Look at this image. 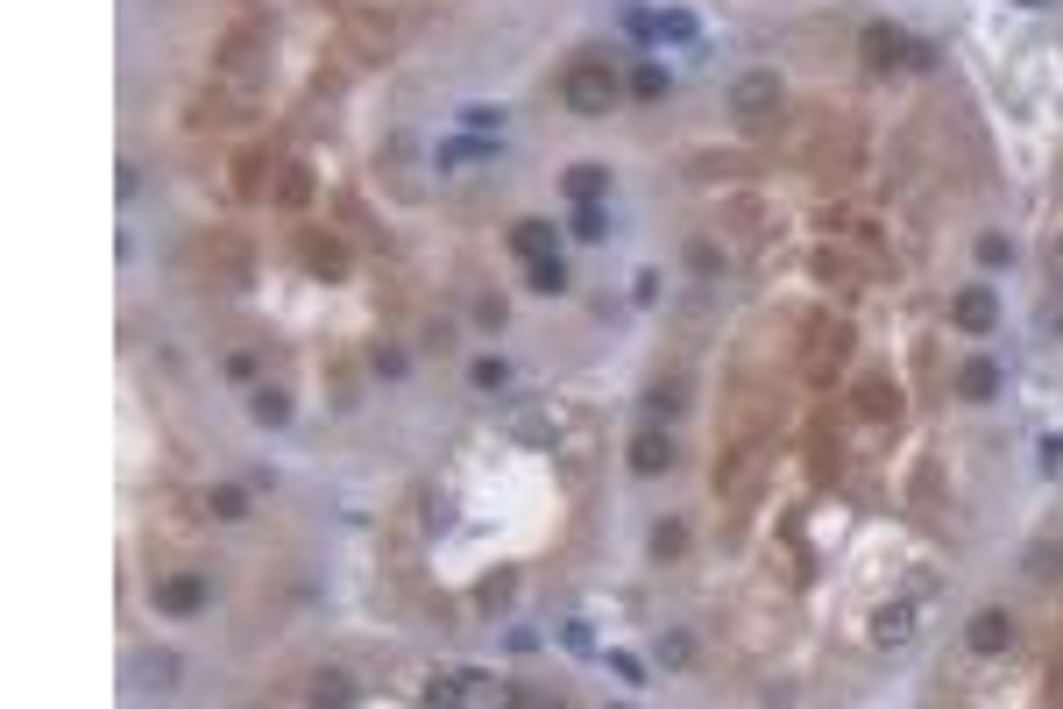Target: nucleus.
<instances>
[{
  "instance_id": "7",
  "label": "nucleus",
  "mask_w": 1063,
  "mask_h": 709,
  "mask_svg": "<svg viewBox=\"0 0 1063 709\" xmlns=\"http://www.w3.org/2000/svg\"><path fill=\"white\" fill-rule=\"evenodd\" d=\"M631 468H638V476H667V468H674V440L667 433H638L631 440Z\"/></svg>"
},
{
  "instance_id": "18",
  "label": "nucleus",
  "mask_w": 1063,
  "mask_h": 709,
  "mask_svg": "<svg viewBox=\"0 0 1063 709\" xmlns=\"http://www.w3.org/2000/svg\"><path fill=\"white\" fill-rule=\"evenodd\" d=\"M504 383H511V369H504L497 355H482V362H475V390H504Z\"/></svg>"
},
{
  "instance_id": "2",
  "label": "nucleus",
  "mask_w": 1063,
  "mask_h": 709,
  "mask_svg": "<svg viewBox=\"0 0 1063 709\" xmlns=\"http://www.w3.org/2000/svg\"><path fill=\"white\" fill-rule=\"evenodd\" d=\"M780 107H787V93H780V71H745L738 86H730V114H738V128H773L780 121Z\"/></svg>"
},
{
  "instance_id": "10",
  "label": "nucleus",
  "mask_w": 1063,
  "mask_h": 709,
  "mask_svg": "<svg viewBox=\"0 0 1063 709\" xmlns=\"http://www.w3.org/2000/svg\"><path fill=\"white\" fill-rule=\"evenodd\" d=\"M511 249H518L525 263L553 256V227H546V220H518V227H511Z\"/></svg>"
},
{
  "instance_id": "14",
  "label": "nucleus",
  "mask_w": 1063,
  "mask_h": 709,
  "mask_svg": "<svg viewBox=\"0 0 1063 709\" xmlns=\"http://www.w3.org/2000/svg\"><path fill=\"white\" fill-rule=\"evenodd\" d=\"M575 234H582V242H603V234H610V213H603V199H582V206H575Z\"/></svg>"
},
{
  "instance_id": "25",
  "label": "nucleus",
  "mask_w": 1063,
  "mask_h": 709,
  "mask_svg": "<svg viewBox=\"0 0 1063 709\" xmlns=\"http://www.w3.org/2000/svg\"><path fill=\"white\" fill-rule=\"evenodd\" d=\"M1042 468H1049V476L1063 468V433H1049V440H1042Z\"/></svg>"
},
{
  "instance_id": "21",
  "label": "nucleus",
  "mask_w": 1063,
  "mask_h": 709,
  "mask_svg": "<svg viewBox=\"0 0 1063 709\" xmlns=\"http://www.w3.org/2000/svg\"><path fill=\"white\" fill-rule=\"evenodd\" d=\"M865 412H872V419H886V412H901V398H893L886 383H872V390H865Z\"/></svg>"
},
{
  "instance_id": "24",
  "label": "nucleus",
  "mask_w": 1063,
  "mask_h": 709,
  "mask_svg": "<svg viewBox=\"0 0 1063 709\" xmlns=\"http://www.w3.org/2000/svg\"><path fill=\"white\" fill-rule=\"evenodd\" d=\"M1028 575H1035V582L1056 575V546H1035V554H1028Z\"/></svg>"
},
{
  "instance_id": "27",
  "label": "nucleus",
  "mask_w": 1063,
  "mask_h": 709,
  "mask_svg": "<svg viewBox=\"0 0 1063 709\" xmlns=\"http://www.w3.org/2000/svg\"><path fill=\"white\" fill-rule=\"evenodd\" d=\"M1021 8H1049V0H1021Z\"/></svg>"
},
{
  "instance_id": "15",
  "label": "nucleus",
  "mask_w": 1063,
  "mask_h": 709,
  "mask_svg": "<svg viewBox=\"0 0 1063 709\" xmlns=\"http://www.w3.org/2000/svg\"><path fill=\"white\" fill-rule=\"evenodd\" d=\"M532 291H539V298L567 291V263H560V256H539V263H532Z\"/></svg>"
},
{
  "instance_id": "19",
  "label": "nucleus",
  "mask_w": 1063,
  "mask_h": 709,
  "mask_svg": "<svg viewBox=\"0 0 1063 709\" xmlns=\"http://www.w3.org/2000/svg\"><path fill=\"white\" fill-rule=\"evenodd\" d=\"M1014 249H1007V234H978V263H986V270H1000Z\"/></svg>"
},
{
  "instance_id": "11",
  "label": "nucleus",
  "mask_w": 1063,
  "mask_h": 709,
  "mask_svg": "<svg viewBox=\"0 0 1063 709\" xmlns=\"http://www.w3.org/2000/svg\"><path fill=\"white\" fill-rule=\"evenodd\" d=\"M603 192H610V171H603V164H575V171H567V199H575V206H582V199H603Z\"/></svg>"
},
{
  "instance_id": "22",
  "label": "nucleus",
  "mask_w": 1063,
  "mask_h": 709,
  "mask_svg": "<svg viewBox=\"0 0 1063 709\" xmlns=\"http://www.w3.org/2000/svg\"><path fill=\"white\" fill-rule=\"evenodd\" d=\"M468 128H504V107H461Z\"/></svg>"
},
{
  "instance_id": "1",
  "label": "nucleus",
  "mask_w": 1063,
  "mask_h": 709,
  "mask_svg": "<svg viewBox=\"0 0 1063 709\" xmlns=\"http://www.w3.org/2000/svg\"><path fill=\"white\" fill-rule=\"evenodd\" d=\"M560 100H567V114L603 121V114L617 107V71H610V57H575V64L560 71Z\"/></svg>"
},
{
  "instance_id": "8",
  "label": "nucleus",
  "mask_w": 1063,
  "mask_h": 709,
  "mask_svg": "<svg viewBox=\"0 0 1063 709\" xmlns=\"http://www.w3.org/2000/svg\"><path fill=\"white\" fill-rule=\"evenodd\" d=\"M993 390H1000V369H993L986 355H971V362L957 369V398H971V405H986V398H993Z\"/></svg>"
},
{
  "instance_id": "9",
  "label": "nucleus",
  "mask_w": 1063,
  "mask_h": 709,
  "mask_svg": "<svg viewBox=\"0 0 1063 709\" xmlns=\"http://www.w3.org/2000/svg\"><path fill=\"white\" fill-rule=\"evenodd\" d=\"M915 639V610L908 603H886L879 617H872V646H908Z\"/></svg>"
},
{
  "instance_id": "4",
  "label": "nucleus",
  "mask_w": 1063,
  "mask_h": 709,
  "mask_svg": "<svg viewBox=\"0 0 1063 709\" xmlns=\"http://www.w3.org/2000/svg\"><path fill=\"white\" fill-rule=\"evenodd\" d=\"M964 646H971V653H986V660H993V653H1007V646H1014V617H1007V610H978V617L964 624Z\"/></svg>"
},
{
  "instance_id": "26",
  "label": "nucleus",
  "mask_w": 1063,
  "mask_h": 709,
  "mask_svg": "<svg viewBox=\"0 0 1063 709\" xmlns=\"http://www.w3.org/2000/svg\"><path fill=\"white\" fill-rule=\"evenodd\" d=\"M376 369H383V376H404V348H376Z\"/></svg>"
},
{
  "instance_id": "16",
  "label": "nucleus",
  "mask_w": 1063,
  "mask_h": 709,
  "mask_svg": "<svg viewBox=\"0 0 1063 709\" xmlns=\"http://www.w3.org/2000/svg\"><path fill=\"white\" fill-rule=\"evenodd\" d=\"M631 93H638V100H660V93H667V71H660V64H638V71H631Z\"/></svg>"
},
{
  "instance_id": "13",
  "label": "nucleus",
  "mask_w": 1063,
  "mask_h": 709,
  "mask_svg": "<svg viewBox=\"0 0 1063 709\" xmlns=\"http://www.w3.org/2000/svg\"><path fill=\"white\" fill-rule=\"evenodd\" d=\"M206 511H213V518H227V525H234V518H249V490H234V483H220V490L206 497Z\"/></svg>"
},
{
  "instance_id": "12",
  "label": "nucleus",
  "mask_w": 1063,
  "mask_h": 709,
  "mask_svg": "<svg viewBox=\"0 0 1063 709\" xmlns=\"http://www.w3.org/2000/svg\"><path fill=\"white\" fill-rule=\"evenodd\" d=\"M249 419H256V426H284V419H291V398H284V390H270V383H263L256 398H249Z\"/></svg>"
},
{
  "instance_id": "6",
  "label": "nucleus",
  "mask_w": 1063,
  "mask_h": 709,
  "mask_svg": "<svg viewBox=\"0 0 1063 709\" xmlns=\"http://www.w3.org/2000/svg\"><path fill=\"white\" fill-rule=\"evenodd\" d=\"M199 603H206V582H199V575H163V582H156V610L192 617Z\"/></svg>"
},
{
  "instance_id": "3",
  "label": "nucleus",
  "mask_w": 1063,
  "mask_h": 709,
  "mask_svg": "<svg viewBox=\"0 0 1063 709\" xmlns=\"http://www.w3.org/2000/svg\"><path fill=\"white\" fill-rule=\"evenodd\" d=\"M993 320H1000V298H993L986 284H971V291H957V298H950V327H964V334H993Z\"/></svg>"
},
{
  "instance_id": "5",
  "label": "nucleus",
  "mask_w": 1063,
  "mask_h": 709,
  "mask_svg": "<svg viewBox=\"0 0 1063 709\" xmlns=\"http://www.w3.org/2000/svg\"><path fill=\"white\" fill-rule=\"evenodd\" d=\"M858 50H865V64H872V71H893V64H908V57H915V43H908L901 29H886V22H872Z\"/></svg>"
},
{
  "instance_id": "17",
  "label": "nucleus",
  "mask_w": 1063,
  "mask_h": 709,
  "mask_svg": "<svg viewBox=\"0 0 1063 709\" xmlns=\"http://www.w3.org/2000/svg\"><path fill=\"white\" fill-rule=\"evenodd\" d=\"M681 546H688L681 525H660V532H652V554H660V561H681Z\"/></svg>"
},
{
  "instance_id": "20",
  "label": "nucleus",
  "mask_w": 1063,
  "mask_h": 709,
  "mask_svg": "<svg viewBox=\"0 0 1063 709\" xmlns=\"http://www.w3.org/2000/svg\"><path fill=\"white\" fill-rule=\"evenodd\" d=\"M660 36H674V43H695V15H681V8H674V15H660Z\"/></svg>"
},
{
  "instance_id": "23",
  "label": "nucleus",
  "mask_w": 1063,
  "mask_h": 709,
  "mask_svg": "<svg viewBox=\"0 0 1063 709\" xmlns=\"http://www.w3.org/2000/svg\"><path fill=\"white\" fill-rule=\"evenodd\" d=\"M610 674H617V681H631V688H638V681H645V667H638V660H631V653H610Z\"/></svg>"
}]
</instances>
